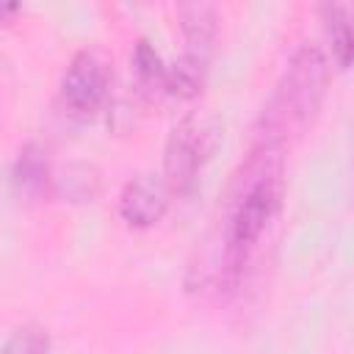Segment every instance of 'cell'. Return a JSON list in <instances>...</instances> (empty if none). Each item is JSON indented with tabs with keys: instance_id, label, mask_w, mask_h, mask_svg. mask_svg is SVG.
<instances>
[{
	"instance_id": "6da1fadb",
	"label": "cell",
	"mask_w": 354,
	"mask_h": 354,
	"mask_svg": "<svg viewBox=\"0 0 354 354\" xmlns=\"http://www.w3.org/2000/svg\"><path fill=\"white\" fill-rule=\"evenodd\" d=\"M285 191V149L254 138L221 202L216 263L218 288L224 285V290H235L246 279L252 263L260 257L263 243L282 216Z\"/></svg>"
},
{
	"instance_id": "7a4b0ae2",
	"label": "cell",
	"mask_w": 354,
	"mask_h": 354,
	"mask_svg": "<svg viewBox=\"0 0 354 354\" xmlns=\"http://www.w3.org/2000/svg\"><path fill=\"white\" fill-rule=\"evenodd\" d=\"M329 88V58L321 44L304 41L279 75L268 102L260 111L254 138L288 147L293 138L304 136L321 111Z\"/></svg>"
},
{
	"instance_id": "3957f363",
	"label": "cell",
	"mask_w": 354,
	"mask_h": 354,
	"mask_svg": "<svg viewBox=\"0 0 354 354\" xmlns=\"http://www.w3.org/2000/svg\"><path fill=\"white\" fill-rule=\"evenodd\" d=\"M183 50L169 64L166 94L177 100H194L210 72L218 41V11L210 3H185L177 8Z\"/></svg>"
},
{
	"instance_id": "277c9868",
	"label": "cell",
	"mask_w": 354,
	"mask_h": 354,
	"mask_svg": "<svg viewBox=\"0 0 354 354\" xmlns=\"http://www.w3.org/2000/svg\"><path fill=\"white\" fill-rule=\"evenodd\" d=\"M218 133V122L205 111H191L171 124L160 169V177L166 180L171 196H188L196 188L202 169L216 152Z\"/></svg>"
},
{
	"instance_id": "5b68a950",
	"label": "cell",
	"mask_w": 354,
	"mask_h": 354,
	"mask_svg": "<svg viewBox=\"0 0 354 354\" xmlns=\"http://www.w3.org/2000/svg\"><path fill=\"white\" fill-rule=\"evenodd\" d=\"M108 94H111L108 58L94 47L77 50L64 66L58 80V100L66 108V113L77 119H91L108 102Z\"/></svg>"
},
{
	"instance_id": "8992f818",
	"label": "cell",
	"mask_w": 354,
	"mask_h": 354,
	"mask_svg": "<svg viewBox=\"0 0 354 354\" xmlns=\"http://www.w3.org/2000/svg\"><path fill=\"white\" fill-rule=\"evenodd\" d=\"M171 199L160 174H136L119 191V216L133 230H149L166 216Z\"/></svg>"
},
{
	"instance_id": "52a82bcc",
	"label": "cell",
	"mask_w": 354,
	"mask_h": 354,
	"mask_svg": "<svg viewBox=\"0 0 354 354\" xmlns=\"http://www.w3.org/2000/svg\"><path fill=\"white\" fill-rule=\"evenodd\" d=\"M8 183L19 202H41L55 191L53 166H50L47 149L39 141H25L17 149L11 160Z\"/></svg>"
},
{
	"instance_id": "ba28073f",
	"label": "cell",
	"mask_w": 354,
	"mask_h": 354,
	"mask_svg": "<svg viewBox=\"0 0 354 354\" xmlns=\"http://www.w3.org/2000/svg\"><path fill=\"white\" fill-rule=\"evenodd\" d=\"M332 61L354 69V3H326L318 8Z\"/></svg>"
},
{
	"instance_id": "9c48e42d",
	"label": "cell",
	"mask_w": 354,
	"mask_h": 354,
	"mask_svg": "<svg viewBox=\"0 0 354 354\" xmlns=\"http://www.w3.org/2000/svg\"><path fill=\"white\" fill-rule=\"evenodd\" d=\"M133 72L147 91H163L166 94V80H169V64L160 58L155 44L141 36L133 47Z\"/></svg>"
},
{
	"instance_id": "30bf717a",
	"label": "cell",
	"mask_w": 354,
	"mask_h": 354,
	"mask_svg": "<svg viewBox=\"0 0 354 354\" xmlns=\"http://www.w3.org/2000/svg\"><path fill=\"white\" fill-rule=\"evenodd\" d=\"M3 354H50V335L39 324H22L6 337Z\"/></svg>"
}]
</instances>
